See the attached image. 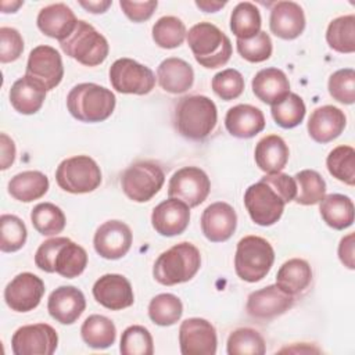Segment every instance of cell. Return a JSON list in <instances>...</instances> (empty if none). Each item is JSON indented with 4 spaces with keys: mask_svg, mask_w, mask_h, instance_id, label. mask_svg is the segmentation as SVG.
<instances>
[{
    "mask_svg": "<svg viewBox=\"0 0 355 355\" xmlns=\"http://www.w3.org/2000/svg\"><path fill=\"white\" fill-rule=\"evenodd\" d=\"M230 29L240 40H248L261 32V14L250 1L239 3L230 15Z\"/></svg>",
    "mask_w": 355,
    "mask_h": 355,
    "instance_id": "obj_35",
    "label": "cell"
},
{
    "mask_svg": "<svg viewBox=\"0 0 355 355\" xmlns=\"http://www.w3.org/2000/svg\"><path fill=\"white\" fill-rule=\"evenodd\" d=\"M0 146H1V169L6 171L7 168L11 166V164L15 159V144L14 141L6 135L1 133L0 136Z\"/></svg>",
    "mask_w": 355,
    "mask_h": 355,
    "instance_id": "obj_53",
    "label": "cell"
},
{
    "mask_svg": "<svg viewBox=\"0 0 355 355\" xmlns=\"http://www.w3.org/2000/svg\"><path fill=\"white\" fill-rule=\"evenodd\" d=\"M226 349L229 355H263L266 351L263 337L250 327H240L232 331Z\"/></svg>",
    "mask_w": 355,
    "mask_h": 355,
    "instance_id": "obj_41",
    "label": "cell"
},
{
    "mask_svg": "<svg viewBox=\"0 0 355 355\" xmlns=\"http://www.w3.org/2000/svg\"><path fill=\"white\" fill-rule=\"evenodd\" d=\"M200 266L201 255L198 248L191 243L182 241L157 258L153 276L159 284L175 286L193 279Z\"/></svg>",
    "mask_w": 355,
    "mask_h": 355,
    "instance_id": "obj_4",
    "label": "cell"
},
{
    "mask_svg": "<svg viewBox=\"0 0 355 355\" xmlns=\"http://www.w3.org/2000/svg\"><path fill=\"white\" fill-rule=\"evenodd\" d=\"M182 301L175 294H158L148 304V316L158 326L175 324L182 318Z\"/></svg>",
    "mask_w": 355,
    "mask_h": 355,
    "instance_id": "obj_39",
    "label": "cell"
},
{
    "mask_svg": "<svg viewBox=\"0 0 355 355\" xmlns=\"http://www.w3.org/2000/svg\"><path fill=\"white\" fill-rule=\"evenodd\" d=\"M110 82L119 93L143 96L154 89L155 75L132 58H118L110 68Z\"/></svg>",
    "mask_w": 355,
    "mask_h": 355,
    "instance_id": "obj_10",
    "label": "cell"
},
{
    "mask_svg": "<svg viewBox=\"0 0 355 355\" xmlns=\"http://www.w3.org/2000/svg\"><path fill=\"white\" fill-rule=\"evenodd\" d=\"M33 227L43 236L58 234L65 227V215L60 207L51 202H40L31 212Z\"/></svg>",
    "mask_w": 355,
    "mask_h": 355,
    "instance_id": "obj_38",
    "label": "cell"
},
{
    "mask_svg": "<svg viewBox=\"0 0 355 355\" xmlns=\"http://www.w3.org/2000/svg\"><path fill=\"white\" fill-rule=\"evenodd\" d=\"M132 239V230L125 222L111 219L98 226L94 233L93 245L100 257L119 259L130 250Z\"/></svg>",
    "mask_w": 355,
    "mask_h": 355,
    "instance_id": "obj_16",
    "label": "cell"
},
{
    "mask_svg": "<svg viewBox=\"0 0 355 355\" xmlns=\"http://www.w3.org/2000/svg\"><path fill=\"white\" fill-rule=\"evenodd\" d=\"M94 300L107 309L121 311L129 308L135 302L130 282L118 273H107L93 284Z\"/></svg>",
    "mask_w": 355,
    "mask_h": 355,
    "instance_id": "obj_17",
    "label": "cell"
},
{
    "mask_svg": "<svg viewBox=\"0 0 355 355\" xmlns=\"http://www.w3.org/2000/svg\"><path fill=\"white\" fill-rule=\"evenodd\" d=\"M294 304V297L276 284L252 291L247 298V313L255 319H273L283 315Z\"/></svg>",
    "mask_w": 355,
    "mask_h": 355,
    "instance_id": "obj_18",
    "label": "cell"
},
{
    "mask_svg": "<svg viewBox=\"0 0 355 355\" xmlns=\"http://www.w3.org/2000/svg\"><path fill=\"white\" fill-rule=\"evenodd\" d=\"M270 32L284 40L298 37L305 29V14L300 4L294 1H277L270 10Z\"/></svg>",
    "mask_w": 355,
    "mask_h": 355,
    "instance_id": "obj_22",
    "label": "cell"
},
{
    "mask_svg": "<svg viewBox=\"0 0 355 355\" xmlns=\"http://www.w3.org/2000/svg\"><path fill=\"white\" fill-rule=\"evenodd\" d=\"M157 79L165 92L179 94L193 86L194 71L187 61L178 57H169L158 65Z\"/></svg>",
    "mask_w": 355,
    "mask_h": 355,
    "instance_id": "obj_26",
    "label": "cell"
},
{
    "mask_svg": "<svg viewBox=\"0 0 355 355\" xmlns=\"http://www.w3.org/2000/svg\"><path fill=\"white\" fill-rule=\"evenodd\" d=\"M119 351L123 355H151L154 343L150 331L140 324L126 327L121 336Z\"/></svg>",
    "mask_w": 355,
    "mask_h": 355,
    "instance_id": "obj_45",
    "label": "cell"
},
{
    "mask_svg": "<svg viewBox=\"0 0 355 355\" xmlns=\"http://www.w3.org/2000/svg\"><path fill=\"white\" fill-rule=\"evenodd\" d=\"M190 222V207L180 200L168 198L159 202L151 214V225L157 233L172 237L183 233Z\"/></svg>",
    "mask_w": 355,
    "mask_h": 355,
    "instance_id": "obj_20",
    "label": "cell"
},
{
    "mask_svg": "<svg viewBox=\"0 0 355 355\" xmlns=\"http://www.w3.org/2000/svg\"><path fill=\"white\" fill-rule=\"evenodd\" d=\"M270 112L279 126L291 129L302 122L305 116V104L298 94L288 93L287 97L272 105Z\"/></svg>",
    "mask_w": 355,
    "mask_h": 355,
    "instance_id": "obj_43",
    "label": "cell"
},
{
    "mask_svg": "<svg viewBox=\"0 0 355 355\" xmlns=\"http://www.w3.org/2000/svg\"><path fill=\"white\" fill-rule=\"evenodd\" d=\"M119 6L125 15L133 22H143L147 21L155 11L158 3L154 0L150 1H129L121 0Z\"/></svg>",
    "mask_w": 355,
    "mask_h": 355,
    "instance_id": "obj_51",
    "label": "cell"
},
{
    "mask_svg": "<svg viewBox=\"0 0 355 355\" xmlns=\"http://www.w3.org/2000/svg\"><path fill=\"white\" fill-rule=\"evenodd\" d=\"M196 6L198 8H201L205 12H215L219 8L226 6V1H209V0H204V1H196Z\"/></svg>",
    "mask_w": 355,
    "mask_h": 355,
    "instance_id": "obj_55",
    "label": "cell"
},
{
    "mask_svg": "<svg viewBox=\"0 0 355 355\" xmlns=\"http://www.w3.org/2000/svg\"><path fill=\"white\" fill-rule=\"evenodd\" d=\"M254 94L265 104H277L290 93V82L286 73L277 68H265L255 73L252 82Z\"/></svg>",
    "mask_w": 355,
    "mask_h": 355,
    "instance_id": "obj_28",
    "label": "cell"
},
{
    "mask_svg": "<svg viewBox=\"0 0 355 355\" xmlns=\"http://www.w3.org/2000/svg\"><path fill=\"white\" fill-rule=\"evenodd\" d=\"M225 126L227 132L239 139H250L265 128L262 111L251 104H237L226 112Z\"/></svg>",
    "mask_w": 355,
    "mask_h": 355,
    "instance_id": "obj_25",
    "label": "cell"
},
{
    "mask_svg": "<svg viewBox=\"0 0 355 355\" xmlns=\"http://www.w3.org/2000/svg\"><path fill=\"white\" fill-rule=\"evenodd\" d=\"M288 147L286 141L277 135H268L262 137L254 151V158L258 168L266 173H277L286 166L288 161Z\"/></svg>",
    "mask_w": 355,
    "mask_h": 355,
    "instance_id": "obj_29",
    "label": "cell"
},
{
    "mask_svg": "<svg viewBox=\"0 0 355 355\" xmlns=\"http://www.w3.org/2000/svg\"><path fill=\"white\" fill-rule=\"evenodd\" d=\"M237 51L239 54L250 61V62H262L266 61L272 55V40L270 36L261 31L258 35L248 40H240L237 39Z\"/></svg>",
    "mask_w": 355,
    "mask_h": 355,
    "instance_id": "obj_48",
    "label": "cell"
},
{
    "mask_svg": "<svg viewBox=\"0 0 355 355\" xmlns=\"http://www.w3.org/2000/svg\"><path fill=\"white\" fill-rule=\"evenodd\" d=\"M347 123L344 112L334 105H322L312 111L308 119V133L318 143H329L337 139Z\"/></svg>",
    "mask_w": 355,
    "mask_h": 355,
    "instance_id": "obj_23",
    "label": "cell"
},
{
    "mask_svg": "<svg viewBox=\"0 0 355 355\" xmlns=\"http://www.w3.org/2000/svg\"><path fill=\"white\" fill-rule=\"evenodd\" d=\"M115 94L96 83H79L67 96L69 114L80 122H103L115 108Z\"/></svg>",
    "mask_w": 355,
    "mask_h": 355,
    "instance_id": "obj_3",
    "label": "cell"
},
{
    "mask_svg": "<svg viewBox=\"0 0 355 355\" xmlns=\"http://www.w3.org/2000/svg\"><path fill=\"white\" fill-rule=\"evenodd\" d=\"M186 26L178 17H161L153 26V40L162 49H175L186 37Z\"/></svg>",
    "mask_w": 355,
    "mask_h": 355,
    "instance_id": "obj_42",
    "label": "cell"
},
{
    "mask_svg": "<svg viewBox=\"0 0 355 355\" xmlns=\"http://www.w3.org/2000/svg\"><path fill=\"white\" fill-rule=\"evenodd\" d=\"M329 46L338 53L355 51V15H341L334 18L326 32Z\"/></svg>",
    "mask_w": 355,
    "mask_h": 355,
    "instance_id": "obj_36",
    "label": "cell"
},
{
    "mask_svg": "<svg viewBox=\"0 0 355 355\" xmlns=\"http://www.w3.org/2000/svg\"><path fill=\"white\" fill-rule=\"evenodd\" d=\"M297 186L287 173H266L244 193V205L254 223L272 226L283 215L284 205L295 198Z\"/></svg>",
    "mask_w": 355,
    "mask_h": 355,
    "instance_id": "obj_1",
    "label": "cell"
},
{
    "mask_svg": "<svg viewBox=\"0 0 355 355\" xmlns=\"http://www.w3.org/2000/svg\"><path fill=\"white\" fill-rule=\"evenodd\" d=\"M179 344L183 355H214L218 344L216 330L205 319H186L179 327Z\"/></svg>",
    "mask_w": 355,
    "mask_h": 355,
    "instance_id": "obj_13",
    "label": "cell"
},
{
    "mask_svg": "<svg viewBox=\"0 0 355 355\" xmlns=\"http://www.w3.org/2000/svg\"><path fill=\"white\" fill-rule=\"evenodd\" d=\"M354 239L355 234L349 233L347 236H344L338 244V258L340 261L344 263V266H347L348 269H354L355 263H354Z\"/></svg>",
    "mask_w": 355,
    "mask_h": 355,
    "instance_id": "obj_52",
    "label": "cell"
},
{
    "mask_svg": "<svg viewBox=\"0 0 355 355\" xmlns=\"http://www.w3.org/2000/svg\"><path fill=\"white\" fill-rule=\"evenodd\" d=\"M46 87L36 79L25 75L15 80L10 89V103L24 115L37 112L46 98Z\"/></svg>",
    "mask_w": 355,
    "mask_h": 355,
    "instance_id": "obj_27",
    "label": "cell"
},
{
    "mask_svg": "<svg viewBox=\"0 0 355 355\" xmlns=\"http://www.w3.org/2000/svg\"><path fill=\"white\" fill-rule=\"evenodd\" d=\"M80 336L89 347L104 349L114 344L116 329L108 318L103 315H90L80 327Z\"/></svg>",
    "mask_w": 355,
    "mask_h": 355,
    "instance_id": "obj_33",
    "label": "cell"
},
{
    "mask_svg": "<svg viewBox=\"0 0 355 355\" xmlns=\"http://www.w3.org/2000/svg\"><path fill=\"white\" fill-rule=\"evenodd\" d=\"M57 345V331L47 323L22 326L15 330L11 338V348L15 355H51Z\"/></svg>",
    "mask_w": 355,
    "mask_h": 355,
    "instance_id": "obj_12",
    "label": "cell"
},
{
    "mask_svg": "<svg viewBox=\"0 0 355 355\" xmlns=\"http://www.w3.org/2000/svg\"><path fill=\"white\" fill-rule=\"evenodd\" d=\"M44 294L43 280L31 273L24 272L17 275L4 290V300L8 308L15 312H29L35 309Z\"/></svg>",
    "mask_w": 355,
    "mask_h": 355,
    "instance_id": "obj_14",
    "label": "cell"
},
{
    "mask_svg": "<svg viewBox=\"0 0 355 355\" xmlns=\"http://www.w3.org/2000/svg\"><path fill=\"white\" fill-rule=\"evenodd\" d=\"M212 90L225 101L237 98L244 90V78L243 75L233 68L223 69L212 78Z\"/></svg>",
    "mask_w": 355,
    "mask_h": 355,
    "instance_id": "obj_46",
    "label": "cell"
},
{
    "mask_svg": "<svg viewBox=\"0 0 355 355\" xmlns=\"http://www.w3.org/2000/svg\"><path fill=\"white\" fill-rule=\"evenodd\" d=\"M329 173L348 186L355 184V150L351 146L333 148L326 159Z\"/></svg>",
    "mask_w": 355,
    "mask_h": 355,
    "instance_id": "obj_40",
    "label": "cell"
},
{
    "mask_svg": "<svg viewBox=\"0 0 355 355\" xmlns=\"http://www.w3.org/2000/svg\"><path fill=\"white\" fill-rule=\"evenodd\" d=\"M62 51L79 64L96 67L105 61L110 46L107 39L86 21H78L75 31L62 42Z\"/></svg>",
    "mask_w": 355,
    "mask_h": 355,
    "instance_id": "obj_7",
    "label": "cell"
},
{
    "mask_svg": "<svg viewBox=\"0 0 355 355\" xmlns=\"http://www.w3.org/2000/svg\"><path fill=\"white\" fill-rule=\"evenodd\" d=\"M36 24L46 36L62 42L75 31L78 19L67 4L55 3L39 11Z\"/></svg>",
    "mask_w": 355,
    "mask_h": 355,
    "instance_id": "obj_24",
    "label": "cell"
},
{
    "mask_svg": "<svg viewBox=\"0 0 355 355\" xmlns=\"http://www.w3.org/2000/svg\"><path fill=\"white\" fill-rule=\"evenodd\" d=\"M312 280V269L305 259L293 258L286 261L276 275V286L290 295L302 293Z\"/></svg>",
    "mask_w": 355,
    "mask_h": 355,
    "instance_id": "obj_30",
    "label": "cell"
},
{
    "mask_svg": "<svg viewBox=\"0 0 355 355\" xmlns=\"http://www.w3.org/2000/svg\"><path fill=\"white\" fill-rule=\"evenodd\" d=\"M57 184L68 193L83 194L96 190L101 183V171L89 155H75L64 159L55 171Z\"/></svg>",
    "mask_w": 355,
    "mask_h": 355,
    "instance_id": "obj_8",
    "label": "cell"
},
{
    "mask_svg": "<svg viewBox=\"0 0 355 355\" xmlns=\"http://www.w3.org/2000/svg\"><path fill=\"white\" fill-rule=\"evenodd\" d=\"M86 300L83 293L73 286H60L47 301V311L61 324H72L83 313Z\"/></svg>",
    "mask_w": 355,
    "mask_h": 355,
    "instance_id": "obj_21",
    "label": "cell"
},
{
    "mask_svg": "<svg viewBox=\"0 0 355 355\" xmlns=\"http://www.w3.org/2000/svg\"><path fill=\"white\" fill-rule=\"evenodd\" d=\"M275 261L273 247L259 236H245L237 243L234 269L237 276L248 283L262 280Z\"/></svg>",
    "mask_w": 355,
    "mask_h": 355,
    "instance_id": "obj_6",
    "label": "cell"
},
{
    "mask_svg": "<svg viewBox=\"0 0 355 355\" xmlns=\"http://www.w3.org/2000/svg\"><path fill=\"white\" fill-rule=\"evenodd\" d=\"M330 96L343 104H354L355 101V72L352 68L338 69L329 78Z\"/></svg>",
    "mask_w": 355,
    "mask_h": 355,
    "instance_id": "obj_47",
    "label": "cell"
},
{
    "mask_svg": "<svg viewBox=\"0 0 355 355\" xmlns=\"http://www.w3.org/2000/svg\"><path fill=\"white\" fill-rule=\"evenodd\" d=\"M39 80L46 90H51L60 85L64 76V67L60 53L51 46H37L28 57L26 73Z\"/></svg>",
    "mask_w": 355,
    "mask_h": 355,
    "instance_id": "obj_15",
    "label": "cell"
},
{
    "mask_svg": "<svg viewBox=\"0 0 355 355\" xmlns=\"http://www.w3.org/2000/svg\"><path fill=\"white\" fill-rule=\"evenodd\" d=\"M79 4L93 14H101L105 12L107 8L112 4L111 0H100V1H79Z\"/></svg>",
    "mask_w": 355,
    "mask_h": 355,
    "instance_id": "obj_54",
    "label": "cell"
},
{
    "mask_svg": "<svg viewBox=\"0 0 355 355\" xmlns=\"http://www.w3.org/2000/svg\"><path fill=\"white\" fill-rule=\"evenodd\" d=\"M209 190V178L198 166H184L176 171L168 184L169 198L180 200L190 208L204 202Z\"/></svg>",
    "mask_w": 355,
    "mask_h": 355,
    "instance_id": "obj_11",
    "label": "cell"
},
{
    "mask_svg": "<svg viewBox=\"0 0 355 355\" xmlns=\"http://www.w3.org/2000/svg\"><path fill=\"white\" fill-rule=\"evenodd\" d=\"M68 240V237H53L43 241L35 254L36 266L47 273H54V261L58 252V248Z\"/></svg>",
    "mask_w": 355,
    "mask_h": 355,
    "instance_id": "obj_50",
    "label": "cell"
},
{
    "mask_svg": "<svg viewBox=\"0 0 355 355\" xmlns=\"http://www.w3.org/2000/svg\"><path fill=\"white\" fill-rule=\"evenodd\" d=\"M49 190V179L39 171H24L8 182V193L18 201L31 202L42 198Z\"/></svg>",
    "mask_w": 355,
    "mask_h": 355,
    "instance_id": "obj_32",
    "label": "cell"
},
{
    "mask_svg": "<svg viewBox=\"0 0 355 355\" xmlns=\"http://www.w3.org/2000/svg\"><path fill=\"white\" fill-rule=\"evenodd\" d=\"M24 51V39L21 33L10 26L0 28V61L12 62Z\"/></svg>",
    "mask_w": 355,
    "mask_h": 355,
    "instance_id": "obj_49",
    "label": "cell"
},
{
    "mask_svg": "<svg viewBox=\"0 0 355 355\" xmlns=\"http://www.w3.org/2000/svg\"><path fill=\"white\" fill-rule=\"evenodd\" d=\"M216 121V105L207 96H186L176 104L175 126L186 139L204 140L214 130Z\"/></svg>",
    "mask_w": 355,
    "mask_h": 355,
    "instance_id": "obj_2",
    "label": "cell"
},
{
    "mask_svg": "<svg viewBox=\"0 0 355 355\" xmlns=\"http://www.w3.org/2000/svg\"><path fill=\"white\" fill-rule=\"evenodd\" d=\"M0 227H1L0 250L3 252H15L25 245L28 232H26L25 223L18 216L10 215V214L1 215Z\"/></svg>",
    "mask_w": 355,
    "mask_h": 355,
    "instance_id": "obj_44",
    "label": "cell"
},
{
    "mask_svg": "<svg viewBox=\"0 0 355 355\" xmlns=\"http://www.w3.org/2000/svg\"><path fill=\"white\" fill-rule=\"evenodd\" d=\"M186 37L200 65L212 69L225 65L230 60V39L216 25L211 22L196 24L189 29Z\"/></svg>",
    "mask_w": 355,
    "mask_h": 355,
    "instance_id": "obj_5",
    "label": "cell"
},
{
    "mask_svg": "<svg viewBox=\"0 0 355 355\" xmlns=\"http://www.w3.org/2000/svg\"><path fill=\"white\" fill-rule=\"evenodd\" d=\"M319 211L327 226L344 230L354 223V202L344 194H327L320 200Z\"/></svg>",
    "mask_w": 355,
    "mask_h": 355,
    "instance_id": "obj_31",
    "label": "cell"
},
{
    "mask_svg": "<svg viewBox=\"0 0 355 355\" xmlns=\"http://www.w3.org/2000/svg\"><path fill=\"white\" fill-rule=\"evenodd\" d=\"M165 175L153 161H139L130 165L121 176V186L126 197L136 202L150 201L162 187Z\"/></svg>",
    "mask_w": 355,
    "mask_h": 355,
    "instance_id": "obj_9",
    "label": "cell"
},
{
    "mask_svg": "<svg viewBox=\"0 0 355 355\" xmlns=\"http://www.w3.org/2000/svg\"><path fill=\"white\" fill-rule=\"evenodd\" d=\"M87 265V252L83 247L68 239L60 248L54 261L55 273L62 277L73 279L83 273Z\"/></svg>",
    "mask_w": 355,
    "mask_h": 355,
    "instance_id": "obj_34",
    "label": "cell"
},
{
    "mask_svg": "<svg viewBox=\"0 0 355 355\" xmlns=\"http://www.w3.org/2000/svg\"><path fill=\"white\" fill-rule=\"evenodd\" d=\"M297 193L294 201L301 205H315L326 196V182L313 169H304L294 176Z\"/></svg>",
    "mask_w": 355,
    "mask_h": 355,
    "instance_id": "obj_37",
    "label": "cell"
},
{
    "mask_svg": "<svg viewBox=\"0 0 355 355\" xmlns=\"http://www.w3.org/2000/svg\"><path fill=\"white\" fill-rule=\"evenodd\" d=\"M237 226V215L234 208L223 201L208 205L201 215V230L212 243H223L229 240Z\"/></svg>",
    "mask_w": 355,
    "mask_h": 355,
    "instance_id": "obj_19",
    "label": "cell"
}]
</instances>
